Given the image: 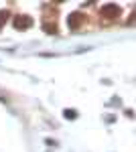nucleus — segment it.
I'll return each mask as SVG.
<instances>
[{
    "mask_svg": "<svg viewBox=\"0 0 136 152\" xmlns=\"http://www.w3.org/2000/svg\"><path fill=\"white\" fill-rule=\"evenodd\" d=\"M31 24H33V20H31V16H26V14L14 16V28H16V31H24V28H29Z\"/></svg>",
    "mask_w": 136,
    "mask_h": 152,
    "instance_id": "1",
    "label": "nucleus"
},
{
    "mask_svg": "<svg viewBox=\"0 0 136 152\" xmlns=\"http://www.w3.org/2000/svg\"><path fill=\"white\" fill-rule=\"evenodd\" d=\"M118 12H120V8H118L116 4H106V6L102 8V14H104V16H108V18L118 16Z\"/></svg>",
    "mask_w": 136,
    "mask_h": 152,
    "instance_id": "2",
    "label": "nucleus"
},
{
    "mask_svg": "<svg viewBox=\"0 0 136 152\" xmlns=\"http://www.w3.org/2000/svg\"><path fill=\"white\" fill-rule=\"evenodd\" d=\"M81 20H83V14H81V12H73V14L67 18V24L71 26V28H77V26L81 24Z\"/></svg>",
    "mask_w": 136,
    "mask_h": 152,
    "instance_id": "3",
    "label": "nucleus"
},
{
    "mask_svg": "<svg viewBox=\"0 0 136 152\" xmlns=\"http://www.w3.org/2000/svg\"><path fill=\"white\" fill-rule=\"evenodd\" d=\"M45 33H49V35L57 33V24H45Z\"/></svg>",
    "mask_w": 136,
    "mask_h": 152,
    "instance_id": "4",
    "label": "nucleus"
},
{
    "mask_svg": "<svg viewBox=\"0 0 136 152\" xmlns=\"http://www.w3.org/2000/svg\"><path fill=\"white\" fill-rule=\"evenodd\" d=\"M63 116L67 118V120H73V118L77 116V114H75V112H73V110H65V112H63Z\"/></svg>",
    "mask_w": 136,
    "mask_h": 152,
    "instance_id": "5",
    "label": "nucleus"
},
{
    "mask_svg": "<svg viewBox=\"0 0 136 152\" xmlns=\"http://www.w3.org/2000/svg\"><path fill=\"white\" fill-rule=\"evenodd\" d=\"M6 18H8V12H6V10H0V26L6 23Z\"/></svg>",
    "mask_w": 136,
    "mask_h": 152,
    "instance_id": "6",
    "label": "nucleus"
}]
</instances>
